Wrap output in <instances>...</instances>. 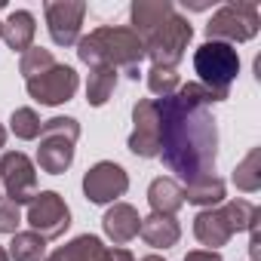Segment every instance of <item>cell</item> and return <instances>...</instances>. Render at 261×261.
Instances as JSON below:
<instances>
[{
    "mask_svg": "<svg viewBox=\"0 0 261 261\" xmlns=\"http://www.w3.org/2000/svg\"><path fill=\"white\" fill-rule=\"evenodd\" d=\"M230 92H215L203 83H185L178 92L157 98L160 114V154L163 163L185 181H197L215 175L218 157V126L212 117V105L224 101Z\"/></svg>",
    "mask_w": 261,
    "mask_h": 261,
    "instance_id": "1",
    "label": "cell"
},
{
    "mask_svg": "<svg viewBox=\"0 0 261 261\" xmlns=\"http://www.w3.org/2000/svg\"><path fill=\"white\" fill-rule=\"evenodd\" d=\"M77 59L89 68H123L126 77L139 80V65L145 59V43L133 28H117V25H105L89 31L86 37L77 40Z\"/></svg>",
    "mask_w": 261,
    "mask_h": 261,
    "instance_id": "2",
    "label": "cell"
},
{
    "mask_svg": "<svg viewBox=\"0 0 261 261\" xmlns=\"http://www.w3.org/2000/svg\"><path fill=\"white\" fill-rule=\"evenodd\" d=\"M37 166L49 175H62L74 163V145L80 139V123L74 117H53L40 126Z\"/></svg>",
    "mask_w": 261,
    "mask_h": 261,
    "instance_id": "3",
    "label": "cell"
},
{
    "mask_svg": "<svg viewBox=\"0 0 261 261\" xmlns=\"http://www.w3.org/2000/svg\"><path fill=\"white\" fill-rule=\"evenodd\" d=\"M194 71L200 74L197 83H203L215 92H230V83L240 74V53L230 43L206 40L194 53Z\"/></svg>",
    "mask_w": 261,
    "mask_h": 261,
    "instance_id": "4",
    "label": "cell"
},
{
    "mask_svg": "<svg viewBox=\"0 0 261 261\" xmlns=\"http://www.w3.org/2000/svg\"><path fill=\"white\" fill-rule=\"evenodd\" d=\"M261 19H258V4L255 0H237L224 4L206 25V37L218 43H246L258 34Z\"/></svg>",
    "mask_w": 261,
    "mask_h": 261,
    "instance_id": "5",
    "label": "cell"
},
{
    "mask_svg": "<svg viewBox=\"0 0 261 261\" xmlns=\"http://www.w3.org/2000/svg\"><path fill=\"white\" fill-rule=\"evenodd\" d=\"M191 37H194L191 22L178 13H172L163 25H157L154 31H148L142 37L145 56H151V62L160 65V68H175L185 59V49H188Z\"/></svg>",
    "mask_w": 261,
    "mask_h": 261,
    "instance_id": "6",
    "label": "cell"
},
{
    "mask_svg": "<svg viewBox=\"0 0 261 261\" xmlns=\"http://www.w3.org/2000/svg\"><path fill=\"white\" fill-rule=\"evenodd\" d=\"M25 221L43 240H59L71 227V209L62 200V194H56V191H37L34 200L28 203Z\"/></svg>",
    "mask_w": 261,
    "mask_h": 261,
    "instance_id": "7",
    "label": "cell"
},
{
    "mask_svg": "<svg viewBox=\"0 0 261 261\" xmlns=\"http://www.w3.org/2000/svg\"><path fill=\"white\" fill-rule=\"evenodd\" d=\"M0 188L7 191V200L16 206L31 203L37 194V166L22 151H7L0 157Z\"/></svg>",
    "mask_w": 261,
    "mask_h": 261,
    "instance_id": "8",
    "label": "cell"
},
{
    "mask_svg": "<svg viewBox=\"0 0 261 261\" xmlns=\"http://www.w3.org/2000/svg\"><path fill=\"white\" fill-rule=\"evenodd\" d=\"M25 86H28V95L37 105H49L53 108V105H65V101L74 98V92L80 86V77H77V71L71 65H59L56 62L49 71L25 80Z\"/></svg>",
    "mask_w": 261,
    "mask_h": 261,
    "instance_id": "9",
    "label": "cell"
},
{
    "mask_svg": "<svg viewBox=\"0 0 261 261\" xmlns=\"http://www.w3.org/2000/svg\"><path fill=\"white\" fill-rule=\"evenodd\" d=\"M126 191H129V175L120 163L101 160L92 169H86V175H83V194L89 203H98V206L117 203Z\"/></svg>",
    "mask_w": 261,
    "mask_h": 261,
    "instance_id": "10",
    "label": "cell"
},
{
    "mask_svg": "<svg viewBox=\"0 0 261 261\" xmlns=\"http://www.w3.org/2000/svg\"><path fill=\"white\" fill-rule=\"evenodd\" d=\"M43 13H46V28H49L53 43L56 46H77L83 16H86L83 0H49V4H43Z\"/></svg>",
    "mask_w": 261,
    "mask_h": 261,
    "instance_id": "11",
    "label": "cell"
},
{
    "mask_svg": "<svg viewBox=\"0 0 261 261\" xmlns=\"http://www.w3.org/2000/svg\"><path fill=\"white\" fill-rule=\"evenodd\" d=\"M133 136H129V151L136 157H157L160 154V114L154 98H142L133 108Z\"/></svg>",
    "mask_w": 261,
    "mask_h": 261,
    "instance_id": "12",
    "label": "cell"
},
{
    "mask_svg": "<svg viewBox=\"0 0 261 261\" xmlns=\"http://www.w3.org/2000/svg\"><path fill=\"white\" fill-rule=\"evenodd\" d=\"M233 233H237V230H233L230 215H227L224 206H218V209H203V212H197V218H194V237H197L203 246H209V252H215L218 246H227V240H230Z\"/></svg>",
    "mask_w": 261,
    "mask_h": 261,
    "instance_id": "13",
    "label": "cell"
},
{
    "mask_svg": "<svg viewBox=\"0 0 261 261\" xmlns=\"http://www.w3.org/2000/svg\"><path fill=\"white\" fill-rule=\"evenodd\" d=\"M101 227H105V233H108L117 246H123V243H129V240L139 237L142 215H139L136 206H129V203H114V206L105 212Z\"/></svg>",
    "mask_w": 261,
    "mask_h": 261,
    "instance_id": "14",
    "label": "cell"
},
{
    "mask_svg": "<svg viewBox=\"0 0 261 261\" xmlns=\"http://www.w3.org/2000/svg\"><path fill=\"white\" fill-rule=\"evenodd\" d=\"M34 34H37V22L28 10H16L7 16V22L0 25V37L7 40V46L13 53H25L34 46Z\"/></svg>",
    "mask_w": 261,
    "mask_h": 261,
    "instance_id": "15",
    "label": "cell"
},
{
    "mask_svg": "<svg viewBox=\"0 0 261 261\" xmlns=\"http://www.w3.org/2000/svg\"><path fill=\"white\" fill-rule=\"evenodd\" d=\"M139 233L154 249H172L181 240V227H178L175 215H157V212H151L148 218H142Z\"/></svg>",
    "mask_w": 261,
    "mask_h": 261,
    "instance_id": "16",
    "label": "cell"
},
{
    "mask_svg": "<svg viewBox=\"0 0 261 261\" xmlns=\"http://www.w3.org/2000/svg\"><path fill=\"white\" fill-rule=\"evenodd\" d=\"M172 13H175V7L169 4V0H133V7H129L133 31L139 37H145L148 31H154L157 25H163Z\"/></svg>",
    "mask_w": 261,
    "mask_h": 261,
    "instance_id": "17",
    "label": "cell"
},
{
    "mask_svg": "<svg viewBox=\"0 0 261 261\" xmlns=\"http://www.w3.org/2000/svg\"><path fill=\"white\" fill-rule=\"evenodd\" d=\"M148 203L157 215H175L185 206V191L175 178H154L148 188Z\"/></svg>",
    "mask_w": 261,
    "mask_h": 261,
    "instance_id": "18",
    "label": "cell"
},
{
    "mask_svg": "<svg viewBox=\"0 0 261 261\" xmlns=\"http://www.w3.org/2000/svg\"><path fill=\"white\" fill-rule=\"evenodd\" d=\"M108 252H111V249H108L98 237L83 233V237H74L68 246L56 249L53 258H56V261H108Z\"/></svg>",
    "mask_w": 261,
    "mask_h": 261,
    "instance_id": "19",
    "label": "cell"
},
{
    "mask_svg": "<svg viewBox=\"0 0 261 261\" xmlns=\"http://www.w3.org/2000/svg\"><path fill=\"white\" fill-rule=\"evenodd\" d=\"M181 191H185L188 203L203 206V209H212V206L224 203V181L218 175H206V178H197L191 185H181Z\"/></svg>",
    "mask_w": 261,
    "mask_h": 261,
    "instance_id": "20",
    "label": "cell"
},
{
    "mask_svg": "<svg viewBox=\"0 0 261 261\" xmlns=\"http://www.w3.org/2000/svg\"><path fill=\"white\" fill-rule=\"evenodd\" d=\"M117 89V68H89V80H86V101L92 108H101Z\"/></svg>",
    "mask_w": 261,
    "mask_h": 261,
    "instance_id": "21",
    "label": "cell"
},
{
    "mask_svg": "<svg viewBox=\"0 0 261 261\" xmlns=\"http://www.w3.org/2000/svg\"><path fill=\"white\" fill-rule=\"evenodd\" d=\"M7 255H10V261H43L46 240L34 230H19V233H13V243H10Z\"/></svg>",
    "mask_w": 261,
    "mask_h": 261,
    "instance_id": "22",
    "label": "cell"
},
{
    "mask_svg": "<svg viewBox=\"0 0 261 261\" xmlns=\"http://www.w3.org/2000/svg\"><path fill=\"white\" fill-rule=\"evenodd\" d=\"M233 185H237L240 191H246V194L261 191V148H252V151L243 157V163H237V169H233Z\"/></svg>",
    "mask_w": 261,
    "mask_h": 261,
    "instance_id": "23",
    "label": "cell"
},
{
    "mask_svg": "<svg viewBox=\"0 0 261 261\" xmlns=\"http://www.w3.org/2000/svg\"><path fill=\"white\" fill-rule=\"evenodd\" d=\"M40 126L43 120L37 117L34 108H16L13 117H10V129H13V136L22 139V142H34L40 136Z\"/></svg>",
    "mask_w": 261,
    "mask_h": 261,
    "instance_id": "24",
    "label": "cell"
},
{
    "mask_svg": "<svg viewBox=\"0 0 261 261\" xmlns=\"http://www.w3.org/2000/svg\"><path fill=\"white\" fill-rule=\"evenodd\" d=\"M178 86H181V77L175 74V68H160V65H151V71H148V89H151L154 95L166 98V95L178 92Z\"/></svg>",
    "mask_w": 261,
    "mask_h": 261,
    "instance_id": "25",
    "label": "cell"
},
{
    "mask_svg": "<svg viewBox=\"0 0 261 261\" xmlns=\"http://www.w3.org/2000/svg\"><path fill=\"white\" fill-rule=\"evenodd\" d=\"M53 65H56V59H53V53H49V49H43V46H31V49H25V53H22L19 71L25 74V80H31V77H37V74L49 71Z\"/></svg>",
    "mask_w": 261,
    "mask_h": 261,
    "instance_id": "26",
    "label": "cell"
},
{
    "mask_svg": "<svg viewBox=\"0 0 261 261\" xmlns=\"http://www.w3.org/2000/svg\"><path fill=\"white\" fill-rule=\"evenodd\" d=\"M19 224H22V212L13 200H4L0 197V233H19Z\"/></svg>",
    "mask_w": 261,
    "mask_h": 261,
    "instance_id": "27",
    "label": "cell"
},
{
    "mask_svg": "<svg viewBox=\"0 0 261 261\" xmlns=\"http://www.w3.org/2000/svg\"><path fill=\"white\" fill-rule=\"evenodd\" d=\"M185 261H221V255L218 252H209V249H194V252L185 255Z\"/></svg>",
    "mask_w": 261,
    "mask_h": 261,
    "instance_id": "28",
    "label": "cell"
},
{
    "mask_svg": "<svg viewBox=\"0 0 261 261\" xmlns=\"http://www.w3.org/2000/svg\"><path fill=\"white\" fill-rule=\"evenodd\" d=\"M108 261H136V255L129 252V249H123V246H117V249L108 252Z\"/></svg>",
    "mask_w": 261,
    "mask_h": 261,
    "instance_id": "29",
    "label": "cell"
},
{
    "mask_svg": "<svg viewBox=\"0 0 261 261\" xmlns=\"http://www.w3.org/2000/svg\"><path fill=\"white\" fill-rule=\"evenodd\" d=\"M7 145V129H4V123H0V148Z\"/></svg>",
    "mask_w": 261,
    "mask_h": 261,
    "instance_id": "30",
    "label": "cell"
},
{
    "mask_svg": "<svg viewBox=\"0 0 261 261\" xmlns=\"http://www.w3.org/2000/svg\"><path fill=\"white\" fill-rule=\"evenodd\" d=\"M142 261H166V258H160V255H145Z\"/></svg>",
    "mask_w": 261,
    "mask_h": 261,
    "instance_id": "31",
    "label": "cell"
},
{
    "mask_svg": "<svg viewBox=\"0 0 261 261\" xmlns=\"http://www.w3.org/2000/svg\"><path fill=\"white\" fill-rule=\"evenodd\" d=\"M0 261H10V255H7V249L0 246Z\"/></svg>",
    "mask_w": 261,
    "mask_h": 261,
    "instance_id": "32",
    "label": "cell"
},
{
    "mask_svg": "<svg viewBox=\"0 0 261 261\" xmlns=\"http://www.w3.org/2000/svg\"><path fill=\"white\" fill-rule=\"evenodd\" d=\"M43 261H56V258H53V255H49V258H43Z\"/></svg>",
    "mask_w": 261,
    "mask_h": 261,
    "instance_id": "33",
    "label": "cell"
},
{
    "mask_svg": "<svg viewBox=\"0 0 261 261\" xmlns=\"http://www.w3.org/2000/svg\"><path fill=\"white\" fill-rule=\"evenodd\" d=\"M0 25H4V22H0Z\"/></svg>",
    "mask_w": 261,
    "mask_h": 261,
    "instance_id": "34",
    "label": "cell"
}]
</instances>
